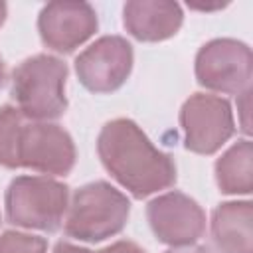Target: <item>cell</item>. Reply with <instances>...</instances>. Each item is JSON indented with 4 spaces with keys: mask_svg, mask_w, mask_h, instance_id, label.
Segmentation results:
<instances>
[{
    "mask_svg": "<svg viewBox=\"0 0 253 253\" xmlns=\"http://www.w3.org/2000/svg\"><path fill=\"white\" fill-rule=\"evenodd\" d=\"M164 253H211V251L204 245H188V247H174V249H168Z\"/></svg>",
    "mask_w": 253,
    "mask_h": 253,
    "instance_id": "cell-19",
    "label": "cell"
},
{
    "mask_svg": "<svg viewBox=\"0 0 253 253\" xmlns=\"http://www.w3.org/2000/svg\"><path fill=\"white\" fill-rule=\"evenodd\" d=\"M6 83V67H4V61H2V57H0V89H2V85Z\"/></svg>",
    "mask_w": 253,
    "mask_h": 253,
    "instance_id": "cell-20",
    "label": "cell"
},
{
    "mask_svg": "<svg viewBox=\"0 0 253 253\" xmlns=\"http://www.w3.org/2000/svg\"><path fill=\"white\" fill-rule=\"evenodd\" d=\"M69 206V188L47 176H18L6 190V217L26 229L55 231Z\"/></svg>",
    "mask_w": 253,
    "mask_h": 253,
    "instance_id": "cell-4",
    "label": "cell"
},
{
    "mask_svg": "<svg viewBox=\"0 0 253 253\" xmlns=\"http://www.w3.org/2000/svg\"><path fill=\"white\" fill-rule=\"evenodd\" d=\"M184 146L196 154L217 152L235 132L233 113L225 99L194 93L180 109Z\"/></svg>",
    "mask_w": 253,
    "mask_h": 253,
    "instance_id": "cell-6",
    "label": "cell"
},
{
    "mask_svg": "<svg viewBox=\"0 0 253 253\" xmlns=\"http://www.w3.org/2000/svg\"><path fill=\"white\" fill-rule=\"evenodd\" d=\"M196 79L202 87L241 95L251 89V49L247 43L219 38L200 47L196 55Z\"/></svg>",
    "mask_w": 253,
    "mask_h": 253,
    "instance_id": "cell-7",
    "label": "cell"
},
{
    "mask_svg": "<svg viewBox=\"0 0 253 253\" xmlns=\"http://www.w3.org/2000/svg\"><path fill=\"white\" fill-rule=\"evenodd\" d=\"M47 241L38 235L4 231L0 235V253H45Z\"/></svg>",
    "mask_w": 253,
    "mask_h": 253,
    "instance_id": "cell-15",
    "label": "cell"
},
{
    "mask_svg": "<svg viewBox=\"0 0 253 253\" xmlns=\"http://www.w3.org/2000/svg\"><path fill=\"white\" fill-rule=\"evenodd\" d=\"M16 168L65 176L75 164V144L65 128L47 121H24L16 140Z\"/></svg>",
    "mask_w": 253,
    "mask_h": 253,
    "instance_id": "cell-5",
    "label": "cell"
},
{
    "mask_svg": "<svg viewBox=\"0 0 253 253\" xmlns=\"http://www.w3.org/2000/svg\"><path fill=\"white\" fill-rule=\"evenodd\" d=\"M6 12H8V10H6V4H4V2H0V26H2V24H4V20H6Z\"/></svg>",
    "mask_w": 253,
    "mask_h": 253,
    "instance_id": "cell-21",
    "label": "cell"
},
{
    "mask_svg": "<svg viewBox=\"0 0 253 253\" xmlns=\"http://www.w3.org/2000/svg\"><path fill=\"white\" fill-rule=\"evenodd\" d=\"M249 95H251V89H247V91H243L239 97H241V101L237 103V109L241 111V128H243V132H251V128H249Z\"/></svg>",
    "mask_w": 253,
    "mask_h": 253,
    "instance_id": "cell-17",
    "label": "cell"
},
{
    "mask_svg": "<svg viewBox=\"0 0 253 253\" xmlns=\"http://www.w3.org/2000/svg\"><path fill=\"white\" fill-rule=\"evenodd\" d=\"M97 12L87 2H49L38 18L43 45L59 53H71L97 32Z\"/></svg>",
    "mask_w": 253,
    "mask_h": 253,
    "instance_id": "cell-10",
    "label": "cell"
},
{
    "mask_svg": "<svg viewBox=\"0 0 253 253\" xmlns=\"http://www.w3.org/2000/svg\"><path fill=\"white\" fill-rule=\"evenodd\" d=\"M65 233L79 241H103L126 225L128 198L107 182H91L75 190L65 211Z\"/></svg>",
    "mask_w": 253,
    "mask_h": 253,
    "instance_id": "cell-3",
    "label": "cell"
},
{
    "mask_svg": "<svg viewBox=\"0 0 253 253\" xmlns=\"http://www.w3.org/2000/svg\"><path fill=\"white\" fill-rule=\"evenodd\" d=\"M53 253H91L83 247H77V245H71V243H65V241H59L53 249Z\"/></svg>",
    "mask_w": 253,
    "mask_h": 253,
    "instance_id": "cell-18",
    "label": "cell"
},
{
    "mask_svg": "<svg viewBox=\"0 0 253 253\" xmlns=\"http://www.w3.org/2000/svg\"><path fill=\"white\" fill-rule=\"evenodd\" d=\"M215 182L223 194H249L253 190V146L237 140L215 162Z\"/></svg>",
    "mask_w": 253,
    "mask_h": 253,
    "instance_id": "cell-13",
    "label": "cell"
},
{
    "mask_svg": "<svg viewBox=\"0 0 253 253\" xmlns=\"http://www.w3.org/2000/svg\"><path fill=\"white\" fill-rule=\"evenodd\" d=\"M146 219L160 243L194 245L206 229V213L196 200L182 192H166L146 206Z\"/></svg>",
    "mask_w": 253,
    "mask_h": 253,
    "instance_id": "cell-9",
    "label": "cell"
},
{
    "mask_svg": "<svg viewBox=\"0 0 253 253\" xmlns=\"http://www.w3.org/2000/svg\"><path fill=\"white\" fill-rule=\"evenodd\" d=\"M211 239L219 253H253L251 202H223L211 213Z\"/></svg>",
    "mask_w": 253,
    "mask_h": 253,
    "instance_id": "cell-12",
    "label": "cell"
},
{
    "mask_svg": "<svg viewBox=\"0 0 253 253\" xmlns=\"http://www.w3.org/2000/svg\"><path fill=\"white\" fill-rule=\"evenodd\" d=\"M26 117L18 107H0V164L6 168H16V140Z\"/></svg>",
    "mask_w": 253,
    "mask_h": 253,
    "instance_id": "cell-14",
    "label": "cell"
},
{
    "mask_svg": "<svg viewBox=\"0 0 253 253\" xmlns=\"http://www.w3.org/2000/svg\"><path fill=\"white\" fill-rule=\"evenodd\" d=\"M67 65L47 53L24 59L12 73V97L30 121H53L67 109Z\"/></svg>",
    "mask_w": 253,
    "mask_h": 253,
    "instance_id": "cell-2",
    "label": "cell"
},
{
    "mask_svg": "<svg viewBox=\"0 0 253 253\" xmlns=\"http://www.w3.org/2000/svg\"><path fill=\"white\" fill-rule=\"evenodd\" d=\"M132 45L121 36H103L75 59V73L91 93H113L130 75Z\"/></svg>",
    "mask_w": 253,
    "mask_h": 253,
    "instance_id": "cell-8",
    "label": "cell"
},
{
    "mask_svg": "<svg viewBox=\"0 0 253 253\" xmlns=\"http://www.w3.org/2000/svg\"><path fill=\"white\" fill-rule=\"evenodd\" d=\"M97 152L105 170L138 200L176 182L172 156L158 150L130 119L109 121L99 132Z\"/></svg>",
    "mask_w": 253,
    "mask_h": 253,
    "instance_id": "cell-1",
    "label": "cell"
},
{
    "mask_svg": "<svg viewBox=\"0 0 253 253\" xmlns=\"http://www.w3.org/2000/svg\"><path fill=\"white\" fill-rule=\"evenodd\" d=\"M182 20L180 4L168 0H132L123 6V24L140 42H162L176 36Z\"/></svg>",
    "mask_w": 253,
    "mask_h": 253,
    "instance_id": "cell-11",
    "label": "cell"
},
{
    "mask_svg": "<svg viewBox=\"0 0 253 253\" xmlns=\"http://www.w3.org/2000/svg\"><path fill=\"white\" fill-rule=\"evenodd\" d=\"M95 253H144V249H140L136 243H132V241H117V243H113V245H109V247H105V249H101V251H95Z\"/></svg>",
    "mask_w": 253,
    "mask_h": 253,
    "instance_id": "cell-16",
    "label": "cell"
}]
</instances>
